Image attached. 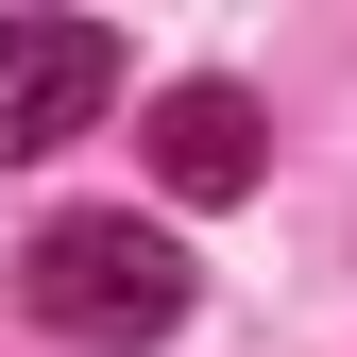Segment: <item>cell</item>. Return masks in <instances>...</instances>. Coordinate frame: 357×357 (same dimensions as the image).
I'll return each instance as SVG.
<instances>
[{
    "label": "cell",
    "mask_w": 357,
    "mask_h": 357,
    "mask_svg": "<svg viewBox=\"0 0 357 357\" xmlns=\"http://www.w3.org/2000/svg\"><path fill=\"white\" fill-rule=\"evenodd\" d=\"M17 306H34L52 340H85V357H137V340L188 324V255H170L137 204H68V221H34Z\"/></svg>",
    "instance_id": "1"
},
{
    "label": "cell",
    "mask_w": 357,
    "mask_h": 357,
    "mask_svg": "<svg viewBox=\"0 0 357 357\" xmlns=\"http://www.w3.org/2000/svg\"><path fill=\"white\" fill-rule=\"evenodd\" d=\"M102 102H119V34L102 17H0V170L68 153Z\"/></svg>",
    "instance_id": "2"
},
{
    "label": "cell",
    "mask_w": 357,
    "mask_h": 357,
    "mask_svg": "<svg viewBox=\"0 0 357 357\" xmlns=\"http://www.w3.org/2000/svg\"><path fill=\"white\" fill-rule=\"evenodd\" d=\"M255 153H273V119H255L238 85H170V102H153V188L170 204H238Z\"/></svg>",
    "instance_id": "3"
}]
</instances>
